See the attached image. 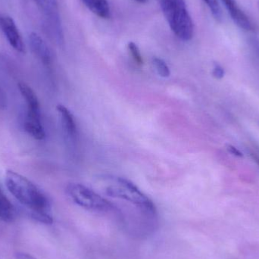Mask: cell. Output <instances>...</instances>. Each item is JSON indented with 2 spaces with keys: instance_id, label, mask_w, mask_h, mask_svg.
<instances>
[{
  "instance_id": "cell-4",
  "label": "cell",
  "mask_w": 259,
  "mask_h": 259,
  "mask_svg": "<svg viewBox=\"0 0 259 259\" xmlns=\"http://www.w3.org/2000/svg\"><path fill=\"white\" fill-rule=\"evenodd\" d=\"M66 193L74 203L91 211H109L115 208L107 199L83 184L77 183L68 184Z\"/></svg>"
},
{
  "instance_id": "cell-3",
  "label": "cell",
  "mask_w": 259,
  "mask_h": 259,
  "mask_svg": "<svg viewBox=\"0 0 259 259\" xmlns=\"http://www.w3.org/2000/svg\"><path fill=\"white\" fill-rule=\"evenodd\" d=\"M161 9L170 30L183 41H190L194 25L184 0H160Z\"/></svg>"
},
{
  "instance_id": "cell-10",
  "label": "cell",
  "mask_w": 259,
  "mask_h": 259,
  "mask_svg": "<svg viewBox=\"0 0 259 259\" xmlns=\"http://www.w3.org/2000/svg\"><path fill=\"white\" fill-rule=\"evenodd\" d=\"M84 6L99 18H110L111 9L107 0H82Z\"/></svg>"
},
{
  "instance_id": "cell-16",
  "label": "cell",
  "mask_w": 259,
  "mask_h": 259,
  "mask_svg": "<svg viewBox=\"0 0 259 259\" xmlns=\"http://www.w3.org/2000/svg\"><path fill=\"white\" fill-rule=\"evenodd\" d=\"M128 50L132 56L133 59L135 61L136 63L139 65H143V59L140 53V49L137 47V44L134 42H130L128 44Z\"/></svg>"
},
{
  "instance_id": "cell-15",
  "label": "cell",
  "mask_w": 259,
  "mask_h": 259,
  "mask_svg": "<svg viewBox=\"0 0 259 259\" xmlns=\"http://www.w3.org/2000/svg\"><path fill=\"white\" fill-rule=\"evenodd\" d=\"M211 11L213 16L217 20L222 19V13L219 0H203Z\"/></svg>"
},
{
  "instance_id": "cell-6",
  "label": "cell",
  "mask_w": 259,
  "mask_h": 259,
  "mask_svg": "<svg viewBox=\"0 0 259 259\" xmlns=\"http://www.w3.org/2000/svg\"><path fill=\"white\" fill-rule=\"evenodd\" d=\"M26 132L36 140H44L46 131L41 121L40 112L27 110L24 123Z\"/></svg>"
},
{
  "instance_id": "cell-14",
  "label": "cell",
  "mask_w": 259,
  "mask_h": 259,
  "mask_svg": "<svg viewBox=\"0 0 259 259\" xmlns=\"http://www.w3.org/2000/svg\"><path fill=\"white\" fill-rule=\"evenodd\" d=\"M152 63H153L154 67H155L158 75L161 76V77H164V78L170 76V71L169 67L167 66V64L163 59L157 57L153 58Z\"/></svg>"
},
{
  "instance_id": "cell-20",
  "label": "cell",
  "mask_w": 259,
  "mask_h": 259,
  "mask_svg": "<svg viewBox=\"0 0 259 259\" xmlns=\"http://www.w3.org/2000/svg\"><path fill=\"white\" fill-rule=\"evenodd\" d=\"M252 158H253V159L256 161L257 164H258L259 166V155L255 153H252Z\"/></svg>"
},
{
  "instance_id": "cell-2",
  "label": "cell",
  "mask_w": 259,
  "mask_h": 259,
  "mask_svg": "<svg viewBox=\"0 0 259 259\" xmlns=\"http://www.w3.org/2000/svg\"><path fill=\"white\" fill-rule=\"evenodd\" d=\"M101 180L106 182L105 193L108 196L127 201L147 212L155 214V204L129 180L111 175L103 176Z\"/></svg>"
},
{
  "instance_id": "cell-18",
  "label": "cell",
  "mask_w": 259,
  "mask_h": 259,
  "mask_svg": "<svg viewBox=\"0 0 259 259\" xmlns=\"http://www.w3.org/2000/svg\"><path fill=\"white\" fill-rule=\"evenodd\" d=\"M227 149H228L230 153L232 154L234 156L243 157V153H242L238 149L232 146V145H228V146H227Z\"/></svg>"
},
{
  "instance_id": "cell-22",
  "label": "cell",
  "mask_w": 259,
  "mask_h": 259,
  "mask_svg": "<svg viewBox=\"0 0 259 259\" xmlns=\"http://www.w3.org/2000/svg\"><path fill=\"white\" fill-rule=\"evenodd\" d=\"M258 6H259V0H258Z\"/></svg>"
},
{
  "instance_id": "cell-13",
  "label": "cell",
  "mask_w": 259,
  "mask_h": 259,
  "mask_svg": "<svg viewBox=\"0 0 259 259\" xmlns=\"http://www.w3.org/2000/svg\"><path fill=\"white\" fill-rule=\"evenodd\" d=\"M35 1L47 15H50L52 18H56L57 0H35Z\"/></svg>"
},
{
  "instance_id": "cell-1",
  "label": "cell",
  "mask_w": 259,
  "mask_h": 259,
  "mask_svg": "<svg viewBox=\"0 0 259 259\" xmlns=\"http://www.w3.org/2000/svg\"><path fill=\"white\" fill-rule=\"evenodd\" d=\"M5 182L12 196L30 211L32 219L44 225L53 223L51 202L36 184L12 170L6 171Z\"/></svg>"
},
{
  "instance_id": "cell-5",
  "label": "cell",
  "mask_w": 259,
  "mask_h": 259,
  "mask_svg": "<svg viewBox=\"0 0 259 259\" xmlns=\"http://www.w3.org/2000/svg\"><path fill=\"white\" fill-rule=\"evenodd\" d=\"M0 29L14 50L21 53L25 52L22 38L12 17L6 14H0Z\"/></svg>"
},
{
  "instance_id": "cell-21",
  "label": "cell",
  "mask_w": 259,
  "mask_h": 259,
  "mask_svg": "<svg viewBox=\"0 0 259 259\" xmlns=\"http://www.w3.org/2000/svg\"><path fill=\"white\" fill-rule=\"evenodd\" d=\"M135 1L138 2V3H146V2L148 1V0H135Z\"/></svg>"
},
{
  "instance_id": "cell-11",
  "label": "cell",
  "mask_w": 259,
  "mask_h": 259,
  "mask_svg": "<svg viewBox=\"0 0 259 259\" xmlns=\"http://www.w3.org/2000/svg\"><path fill=\"white\" fill-rule=\"evenodd\" d=\"M18 86L20 93L25 100L27 107V110L40 112L39 100L33 90L24 82H19Z\"/></svg>"
},
{
  "instance_id": "cell-17",
  "label": "cell",
  "mask_w": 259,
  "mask_h": 259,
  "mask_svg": "<svg viewBox=\"0 0 259 259\" xmlns=\"http://www.w3.org/2000/svg\"><path fill=\"white\" fill-rule=\"evenodd\" d=\"M212 74L215 78L222 79L225 76V70L219 64H215L213 68Z\"/></svg>"
},
{
  "instance_id": "cell-12",
  "label": "cell",
  "mask_w": 259,
  "mask_h": 259,
  "mask_svg": "<svg viewBox=\"0 0 259 259\" xmlns=\"http://www.w3.org/2000/svg\"><path fill=\"white\" fill-rule=\"evenodd\" d=\"M16 218V211L12 202L0 188V220L12 222Z\"/></svg>"
},
{
  "instance_id": "cell-19",
  "label": "cell",
  "mask_w": 259,
  "mask_h": 259,
  "mask_svg": "<svg viewBox=\"0 0 259 259\" xmlns=\"http://www.w3.org/2000/svg\"><path fill=\"white\" fill-rule=\"evenodd\" d=\"M15 259H36L32 256L30 254L24 253V252H18L15 254Z\"/></svg>"
},
{
  "instance_id": "cell-8",
  "label": "cell",
  "mask_w": 259,
  "mask_h": 259,
  "mask_svg": "<svg viewBox=\"0 0 259 259\" xmlns=\"http://www.w3.org/2000/svg\"><path fill=\"white\" fill-rule=\"evenodd\" d=\"M29 42L33 54L44 65H50L52 60L51 52L44 39L38 33L32 32L29 35Z\"/></svg>"
},
{
  "instance_id": "cell-7",
  "label": "cell",
  "mask_w": 259,
  "mask_h": 259,
  "mask_svg": "<svg viewBox=\"0 0 259 259\" xmlns=\"http://www.w3.org/2000/svg\"><path fill=\"white\" fill-rule=\"evenodd\" d=\"M222 1L235 24H237L240 28L245 30H252L253 27L249 17L240 9L235 0H222Z\"/></svg>"
},
{
  "instance_id": "cell-9",
  "label": "cell",
  "mask_w": 259,
  "mask_h": 259,
  "mask_svg": "<svg viewBox=\"0 0 259 259\" xmlns=\"http://www.w3.org/2000/svg\"><path fill=\"white\" fill-rule=\"evenodd\" d=\"M56 109L60 116L64 132L68 138L74 140L77 136V126L74 121V116L63 105H58Z\"/></svg>"
}]
</instances>
